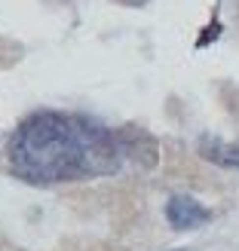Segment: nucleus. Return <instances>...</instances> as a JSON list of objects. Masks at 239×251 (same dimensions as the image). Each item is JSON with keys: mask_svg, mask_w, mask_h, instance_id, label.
Instances as JSON below:
<instances>
[{"mask_svg": "<svg viewBox=\"0 0 239 251\" xmlns=\"http://www.w3.org/2000/svg\"><path fill=\"white\" fill-rule=\"evenodd\" d=\"M129 156L126 138L74 110H34L6 141V169L34 187L77 184L117 175Z\"/></svg>", "mask_w": 239, "mask_h": 251, "instance_id": "1", "label": "nucleus"}, {"mask_svg": "<svg viewBox=\"0 0 239 251\" xmlns=\"http://www.w3.org/2000/svg\"><path fill=\"white\" fill-rule=\"evenodd\" d=\"M209 218H212L209 208L199 199H193L190 193H175L166 202V221L175 233H190L196 227H203Z\"/></svg>", "mask_w": 239, "mask_h": 251, "instance_id": "2", "label": "nucleus"}, {"mask_svg": "<svg viewBox=\"0 0 239 251\" xmlns=\"http://www.w3.org/2000/svg\"><path fill=\"white\" fill-rule=\"evenodd\" d=\"M196 153L206 162H212V166L239 172V144H233V141H224V138H218V135H199Z\"/></svg>", "mask_w": 239, "mask_h": 251, "instance_id": "3", "label": "nucleus"}, {"mask_svg": "<svg viewBox=\"0 0 239 251\" xmlns=\"http://www.w3.org/2000/svg\"><path fill=\"white\" fill-rule=\"evenodd\" d=\"M123 3H129V6H144L147 0H123Z\"/></svg>", "mask_w": 239, "mask_h": 251, "instance_id": "4", "label": "nucleus"}, {"mask_svg": "<svg viewBox=\"0 0 239 251\" xmlns=\"http://www.w3.org/2000/svg\"><path fill=\"white\" fill-rule=\"evenodd\" d=\"M169 251H193V248H169Z\"/></svg>", "mask_w": 239, "mask_h": 251, "instance_id": "5", "label": "nucleus"}]
</instances>
